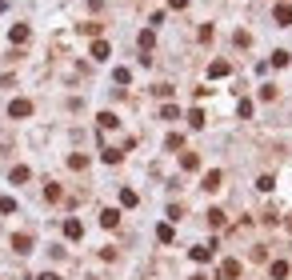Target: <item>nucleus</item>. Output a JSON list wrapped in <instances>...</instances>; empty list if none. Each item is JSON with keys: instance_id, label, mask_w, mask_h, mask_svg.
<instances>
[{"instance_id": "f257e3e1", "label": "nucleus", "mask_w": 292, "mask_h": 280, "mask_svg": "<svg viewBox=\"0 0 292 280\" xmlns=\"http://www.w3.org/2000/svg\"><path fill=\"white\" fill-rule=\"evenodd\" d=\"M8 116H12V120L32 116V100H12V104H8Z\"/></svg>"}, {"instance_id": "f03ea898", "label": "nucleus", "mask_w": 292, "mask_h": 280, "mask_svg": "<svg viewBox=\"0 0 292 280\" xmlns=\"http://www.w3.org/2000/svg\"><path fill=\"white\" fill-rule=\"evenodd\" d=\"M220 180H224V176H220V168H212V172H204L200 188H204V192H216V188H220Z\"/></svg>"}, {"instance_id": "7ed1b4c3", "label": "nucleus", "mask_w": 292, "mask_h": 280, "mask_svg": "<svg viewBox=\"0 0 292 280\" xmlns=\"http://www.w3.org/2000/svg\"><path fill=\"white\" fill-rule=\"evenodd\" d=\"M272 20H276L280 28H288V24H292V8L284 4V0H280V4H276V12H272Z\"/></svg>"}, {"instance_id": "20e7f679", "label": "nucleus", "mask_w": 292, "mask_h": 280, "mask_svg": "<svg viewBox=\"0 0 292 280\" xmlns=\"http://www.w3.org/2000/svg\"><path fill=\"white\" fill-rule=\"evenodd\" d=\"M12 248H16L20 256H24V252H32V236H28V232H16V236H12Z\"/></svg>"}, {"instance_id": "39448f33", "label": "nucleus", "mask_w": 292, "mask_h": 280, "mask_svg": "<svg viewBox=\"0 0 292 280\" xmlns=\"http://www.w3.org/2000/svg\"><path fill=\"white\" fill-rule=\"evenodd\" d=\"M28 36H32V28H28V24H12V32H8V40H12V44H24Z\"/></svg>"}, {"instance_id": "423d86ee", "label": "nucleus", "mask_w": 292, "mask_h": 280, "mask_svg": "<svg viewBox=\"0 0 292 280\" xmlns=\"http://www.w3.org/2000/svg\"><path fill=\"white\" fill-rule=\"evenodd\" d=\"M240 276V260H224L220 264V280H236Z\"/></svg>"}, {"instance_id": "0eeeda50", "label": "nucleus", "mask_w": 292, "mask_h": 280, "mask_svg": "<svg viewBox=\"0 0 292 280\" xmlns=\"http://www.w3.org/2000/svg\"><path fill=\"white\" fill-rule=\"evenodd\" d=\"M228 72H232L228 60H212V64H208V76H212V80H220V76H228Z\"/></svg>"}, {"instance_id": "6e6552de", "label": "nucleus", "mask_w": 292, "mask_h": 280, "mask_svg": "<svg viewBox=\"0 0 292 280\" xmlns=\"http://www.w3.org/2000/svg\"><path fill=\"white\" fill-rule=\"evenodd\" d=\"M188 256H192L196 264H204V260H212V244H196L192 252H188Z\"/></svg>"}, {"instance_id": "1a4fd4ad", "label": "nucleus", "mask_w": 292, "mask_h": 280, "mask_svg": "<svg viewBox=\"0 0 292 280\" xmlns=\"http://www.w3.org/2000/svg\"><path fill=\"white\" fill-rule=\"evenodd\" d=\"M100 224H104V228H116V224H120V212H116V208H104V212H100Z\"/></svg>"}, {"instance_id": "9d476101", "label": "nucleus", "mask_w": 292, "mask_h": 280, "mask_svg": "<svg viewBox=\"0 0 292 280\" xmlns=\"http://www.w3.org/2000/svg\"><path fill=\"white\" fill-rule=\"evenodd\" d=\"M64 236H68V240H80V236H84V224H80V220H64Z\"/></svg>"}, {"instance_id": "9b49d317", "label": "nucleus", "mask_w": 292, "mask_h": 280, "mask_svg": "<svg viewBox=\"0 0 292 280\" xmlns=\"http://www.w3.org/2000/svg\"><path fill=\"white\" fill-rule=\"evenodd\" d=\"M180 168H184V172H196V168H200V156H196V152H184V156H180Z\"/></svg>"}, {"instance_id": "f8f14e48", "label": "nucleus", "mask_w": 292, "mask_h": 280, "mask_svg": "<svg viewBox=\"0 0 292 280\" xmlns=\"http://www.w3.org/2000/svg\"><path fill=\"white\" fill-rule=\"evenodd\" d=\"M108 56H112L108 40H96V44H92V60H108Z\"/></svg>"}, {"instance_id": "ddd939ff", "label": "nucleus", "mask_w": 292, "mask_h": 280, "mask_svg": "<svg viewBox=\"0 0 292 280\" xmlns=\"http://www.w3.org/2000/svg\"><path fill=\"white\" fill-rule=\"evenodd\" d=\"M100 156H104V164H120V160H124V152H120V148H104Z\"/></svg>"}, {"instance_id": "4468645a", "label": "nucleus", "mask_w": 292, "mask_h": 280, "mask_svg": "<svg viewBox=\"0 0 292 280\" xmlns=\"http://www.w3.org/2000/svg\"><path fill=\"white\" fill-rule=\"evenodd\" d=\"M60 196H64V192H60V184H44V200H48V204H56Z\"/></svg>"}, {"instance_id": "2eb2a0df", "label": "nucleus", "mask_w": 292, "mask_h": 280, "mask_svg": "<svg viewBox=\"0 0 292 280\" xmlns=\"http://www.w3.org/2000/svg\"><path fill=\"white\" fill-rule=\"evenodd\" d=\"M172 236H176L172 224H160V228H156V240H160V244H172Z\"/></svg>"}, {"instance_id": "dca6fc26", "label": "nucleus", "mask_w": 292, "mask_h": 280, "mask_svg": "<svg viewBox=\"0 0 292 280\" xmlns=\"http://www.w3.org/2000/svg\"><path fill=\"white\" fill-rule=\"evenodd\" d=\"M136 200H140V196H136L132 188H120V204H124V208H136Z\"/></svg>"}, {"instance_id": "f3484780", "label": "nucleus", "mask_w": 292, "mask_h": 280, "mask_svg": "<svg viewBox=\"0 0 292 280\" xmlns=\"http://www.w3.org/2000/svg\"><path fill=\"white\" fill-rule=\"evenodd\" d=\"M268 276H272V280H284V276H288V264H284V260H276V264L268 268Z\"/></svg>"}, {"instance_id": "a211bd4d", "label": "nucleus", "mask_w": 292, "mask_h": 280, "mask_svg": "<svg viewBox=\"0 0 292 280\" xmlns=\"http://www.w3.org/2000/svg\"><path fill=\"white\" fill-rule=\"evenodd\" d=\"M96 120H100V128H116V124H120V120H116V112H100Z\"/></svg>"}, {"instance_id": "6ab92c4d", "label": "nucleus", "mask_w": 292, "mask_h": 280, "mask_svg": "<svg viewBox=\"0 0 292 280\" xmlns=\"http://www.w3.org/2000/svg\"><path fill=\"white\" fill-rule=\"evenodd\" d=\"M28 176H32V172H28V168H24V164H16V168H12V184H24V180H28Z\"/></svg>"}, {"instance_id": "aec40b11", "label": "nucleus", "mask_w": 292, "mask_h": 280, "mask_svg": "<svg viewBox=\"0 0 292 280\" xmlns=\"http://www.w3.org/2000/svg\"><path fill=\"white\" fill-rule=\"evenodd\" d=\"M152 44H156L152 32H140V52H152Z\"/></svg>"}, {"instance_id": "412c9836", "label": "nucleus", "mask_w": 292, "mask_h": 280, "mask_svg": "<svg viewBox=\"0 0 292 280\" xmlns=\"http://www.w3.org/2000/svg\"><path fill=\"white\" fill-rule=\"evenodd\" d=\"M288 60H292V56H288L284 48H276V52H272V64H276V68H284V64H288Z\"/></svg>"}, {"instance_id": "4be33fe9", "label": "nucleus", "mask_w": 292, "mask_h": 280, "mask_svg": "<svg viewBox=\"0 0 292 280\" xmlns=\"http://www.w3.org/2000/svg\"><path fill=\"white\" fill-rule=\"evenodd\" d=\"M68 168H76V172L88 168V156H80V152H76V156H68Z\"/></svg>"}, {"instance_id": "5701e85b", "label": "nucleus", "mask_w": 292, "mask_h": 280, "mask_svg": "<svg viewBox=\"0 0 292 280\" xmlns=\"http://www.w3.org/2000/svg\"><path fill=\"white\" fill-rule=\"evenodd\" d=\"M208 224H212V228L224 224V212H220V208H208Z\"/></svg>"}, {"instance_id": "b1692460", "label": "nucleus", "mask_w": 292, "mask_h": 280, "mask_svg": "<svg viewBox=\"0 0 292 280\" xmlns=\"http://www.w3.org/2000/svg\"><path fill=\"white\" fill-rule=\"evenodd\" d=\"M188 124H192V128H204V112L192 108V112H188Z\"/></svg>"}, {"instance_id": "393cba45", "label": "nucleus", "mask_w": 292, "mask_h": 280, "mask_svg": "<svg viewBox=\"0 0 292 280\" xmlns=\"http://www.w3.org/2000/svg\"><path fill=\"white\" fill-rule=\"evenodd\" d=\"M176 116H180L176 104H164V108H160V120H176Z\"/></svg>"}, {"instance_id": "a878e982", "label": "nucleus", "mask_w": 292, "mask_h": 280, "mask_svg": "<svg viewBox=\"0 0 292 280\" xmlns=\"http://www.w3.org/2000/svg\"><path fill=\"white\" fill-rule=\"evenodd\" d=\"M272 184H276L272 176H260V180H256V188H260V192H272Z\"/></svg>"}, {"instance_id": "bb28decb", "label": "nucleus", "mask_w": 292, "mask_h": 280, "mask_svg": "<svg viewBox=\"0 0 292 280\" xmlns=\"http://www.w3.org/2000/svg\"><path fill=\"white\" fill-rule=\"evenodd\" d=\"M164 144H168V148H172V152H176V148H180V144H184V136H180V132H172V136H168V140H164Z\"/></svg>"}, {"instance_id": "cd10ccee", "label": "nucleus", "mask_w": 292, "mask_h": 280, "mask_svg": "<svg viewBox=\"0 0 292 280\" xmlns=\"http://www.w3.org/2000/svg\"><path fill=\"white\" fill-rule=\"evenodd\" d=\"M112 76H116V84H128V80H132V72H128V68H116Z\"/></svg>"}, {"instance_id": "c85d7f7f", "label": "nucleus", "mask_w": 292, "mask_h": 280, "mask_svg": "<svg viewBox=\"0 0 292 280\" xmlns=\"http://www.w3.org/2000/svg\"><path fill=\"white\" fill-rule=\"evenodd\" d=\"M152 92H156V96H160V100H168V96H172V84H156Z\"/></svg>"}, {"instance_id": "c756f323", "label": "nucleus", "mask_w": 292, "mask_h": 280, "mask_svg": "<svg viewBox=\"0 0 292 280\" xmlns=\"http://www.w3.org/2000/svg\"><path fill=\"white\" fill-rule=\"evenodd\" d=\"M0 212H16V200L12 196H0Z\"/></svg>"}, {"instance_id": "7c9ffc66", "label": "nucleus", "mask_w": 292, "mask_h": 280, "mask_svg": "<svg viewBox=\"0 0 292 280\" xmlns=\"http://www.w3.org/2000/svg\"><path fill=\"white\" fill-rule=\"evenodd\" d=\"M36 280H60V276H56V272H40Z\"/></svg>"}, {"instance_id": "2f4dec72", "label": "nucleus", "mask_w": 292, "mask_h": 280, "mask_svg": "<svg viewBox=\"0 0 292 280\" xmlns=\"http://www.w3.org/2000/svg\"><path fill=\"white\" fill-rule=\"evenodd\" d=\"M168 4H172V8H184V4H188V0H168Z\"/></svg>"}, {"instance_id": "473e14b6", "label": "nucleus", "mask_w": 292, "mask_h": 280, "mask_svg": "<svg viewBox=\"0 0 292 280\" xmlns=\"http://www.w3.org/2000/svg\"><path fill=\"white\" fill-rule=\"evenodd\" d=\"M192 280H208V276H192Z\"/></svg>"}, {"instance_id": "72a5a7b5", "label": "nucleus", "mask_w": 292, "mask_h": 280, "mask_svg": "<svg viewBox=\"0 0 292 280\" xmlns=\"http://www.w3.org/2000/svg\"><path fill=\"white\" fill-rule=\"evenodd\" d=\"M0 8H4V0H0Z\"/></svg>"}]
</instances>
